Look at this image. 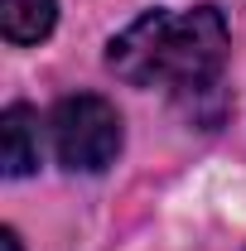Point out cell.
<instances>
[{"label":"cell","instance_id":"5","mask_svg":"<svg viewBox=\"0 0 246 251\" xmlns=\"http://www.w3.org/2000/svg\"><path fill=\"white\" fill-rule=\"evenodd\" d=\"M0 247H5V251H20V232H15V227H5V232H0Z\"/></svg>","mask_w":246,"mask_h":251},{"label":"cell","instance_id":"2","mask_svg":"<svg viewBox=\"0 0 246 251\" xmlns=\"http://www.w3.org/2000/svg\"><path fill=\"white\" fill-rule=\"evenodd\" d=\"M53 150L73 174H101L121 155V116L92 92L63 97L53 106Z\"/></svg>","mask_w":246,"mask_h":251},{"label":"cell","instance_id":"3","mask_svg":"<svg viewBox=\"0 0 246 251\" xmlns=\"http://www.w3.org/2000/svg\"><path fill=\"white\" fill-rule=\"evenodd\" d=\"M0 164L10 179H25L39 169V116L29 106H5L0 116Z\"/></svg>","mask_w":246,"mask_h":251},{"label":"cell","instance_id":"4","mask_svg":"<svg viewBox=\"0 0 246 251\" xmlns=\"http://www.w3.org/2000/svg\"><path fill=\"white\" fill-rule=\"evenodd\" d=\"M58 20L53 0H0V29L10 44H39Z\"/></svg>","mask_w":246,"mask_h":251},{"label":"cell","instance_id":"1","mask_svg":"<svg viewBox=\"0 0 246 251\" xmlns=\"http://www.w3.org/2000/svg\"><path fill=\"white\" fill-rule=\"evenodd\" d=\"M111 73L135 87L208 92L227 63V20L213 5L198 10H150L106 49Z\"/></svg>","mask_w":246,"mask_h":251}]
</instances>
